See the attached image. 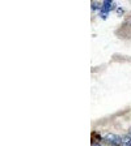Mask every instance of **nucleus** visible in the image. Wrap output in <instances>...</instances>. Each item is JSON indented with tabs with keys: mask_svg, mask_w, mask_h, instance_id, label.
I'll use <instances>...</instances> for the list:
<instances>
[{
	"mask_svg": "<svg viewBox=\"0 0 131 146\" xmlns=\"http://www.w3.org/2000/svg\"><path fill=\"white\" fill-rule=\"evenodd\" d=\"M104 140L114 146H121V143H122V137L117 136V134H112V133L106 134V136L104 137Z\"/></svg>",
	"mask_w": 131,
	"mask_h": 146,
	"instance_id": "obj_1",
	"label": "nucleus"
},
{
	"mask_svg": "<svg viewBox=\"0 0 131 146\" xmlns=\"http://www.w3.org/2000/svg\"><path fill=\"white\" fill-rule=\"evenodd\" d=\"M112 7H113V3L112 1H104V3L101 4L100 7V12H101V16H102V18L106 17V13L110 12V9H112Z\"/></svg>",
	"mask_w": 131,
	"mask_h": 146,
	"instance_id": "obj_2",
	"label": "nucleus"
},
{
	"mask_svg": "<svg viewBox=\"0 0 131 146\" xmlns=\"http://www.w3.org/2000/svg\"><path fill=\"white\" fill-rule=\"evenodd\" d=\"M121 146H131V136H123Z\"/></svg>",
	"mask_w": 131,
	"mask_h": 146,
	"instance_id": "obj_3",
	"label": "nucleus"
},
{
	"mask_svg": "<svg viewBox=\"0 0 131 146\" xmlns=\"http://www.w3.org/2000/svg\"><path fill=\"white\" fill-rule=\"evenodd\" d=\"M92 146H101L100 142H92Z\"/></svg>",
	"mask_w": 131,
	"mask_h": 146,
	"instance_id": "obj_4",
	"label": "nucleus"
},
{
	"mask_svg": "<svg viewBox=\"0 0 131 146\" xmlns=\"http://www.w3.org/2000/svg\"><path fill=\"white\" fill-rule=\"evenodd\" d=\"M123 13V9L122 8H118V15H122Z\"/></svg>",
	"mask_w": 131,
	"mask_h": 146,
	"instance_id": "obj_5",
	"label": "nucleus"
}]
</instances>
